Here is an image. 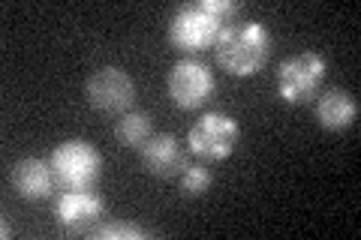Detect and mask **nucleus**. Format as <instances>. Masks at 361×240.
Masks as SVG:
<instances>
[{"mask_svg":"<svg viewBox=\"0 0 361 240\" xmlns=\"http://www.w3.org/2000/svg\"><path fill=\"white\" fill-rule=\"evenodd\" d=\"M241 139V127L226 111H205L187 132L190 153H196L202 163H223L235 153Z\"/></svg>","mask_w":361,"mask_h":240,"instance_id":"39448f33","label":"nucleus"},{"mask_svg":"<svg viewBox=\"0 0 361 240\" xmlns=\"http://www.w3.org/2000/svg\"><path fill=\"white\" fill-rule=\"evenodd\" d=\"M316 120H319L322 130H331V132H343L349 127H355L358 120L355 94H349L343 87L319 90V96H316Z\"/></svg>","mask_w":361,"mask_h":240,"instance_id":"9b49d317","label":"nucleus"},{"mask_svg":"<svg viewBox=\"0 0 361 240\" xmlns=\"http://www.w3.org/2000/svg\"><path fill=\"white\" fill-rule=\"evenodd\" d=\"M271 49H274V37L262 21H232L229 27L220 33L214 42L217 51V63L235 78H250L268 63Z\"/></svg>","mask_w":361,"mask_h":240,"instance_id":"f03ea898","label":"nucleus"},{"mask_svg":"<svg viewBox=\"0 0 361 240\" xmlns=\"http://www.w3.org/2000/svg\"><path fill=\"white\" fill-rule=\"evenodd\" d=\"M85 96L97 111L123 114V111H130L135 102V82L121 66H99V70L90 72V78H87Z\"/></svg>","mask_w":361,"mask_h":240,"instance_id":"0eeeda50","label":"nucleus"},{"mask_svg":"<svg viewBox=\"0 0 361 240\" xmlns=\"http://www.w3.org/2000/svg\"><path fill=\"white\" fill-rule=\"evenodd\" d=\"M142 165L154 177H178L187 165V151L172 132H157L142 144Z\"/></svg>","mask_w":361,"mask_h":240,"instance_id":"9d476101","label":"nucleus"},{"mask_svg":"<svg viewBox=\"0 0 361 240\" xmlns=\"http://www.w3.org/2000/svg\"><path fill=\"white\" fill-rule=\"evenodd\" d=\"M166 87L178 108L196 111V108H205L214 99L217 78H214L211 66L205 61H199V57H180L172 70H169Z\"/></svg>","mask_w":361,"mask_h":240,"instance_id":"423d86ee","label":"nucleus"},{"mask_svg":"<svg viewBox=\"0 0 361 240\" xmlns=\"http://www.w3.org/2000/svg\"><path fill=\"white\" fill-rule=\"evenodd\" d=\"M61 189H90L103 175V153L85 139L61 141L49 156Z\"/></svg>","mask_w":361,"mask_h":240,"instance_id":"20e7f679","label":"nucleus"},{"mask_svg":"<svg viewBox=\"0 0 361 240\" xmlns=\"http://www.w3.org/2000/svg\"><path fill=\"white\" fill-rule=\"evenodd\" d=\"M238 9V0H199V4L178 6L172 21H169V42L187 54L208 49L235 21Z\"/></svg>","mask_w":361,"mask_h":240,"instance_id":"f257e3e1","label":"nucleus"},{"mask_svg":"<svg viewBox=\"0 0 361 240\" xmlns=\"http://www.w3.org/2000/svg\"><path fill=\"white\" fill-rule=\"evenodd\" d=\"M106 216V198L90 189H63L54 198V220L66 234H87Z\"/></svg>","mask_w":361,"mask_h":240,"instance_id":"6e6552de","label":"nucleus"},{"mask_svg":"<svg viewBox=\"0 0 361 240\" xmlns=\"http://www.w3.org/2000/svg\"><path fill=\"white\" fill-rule=\"evenodd\" d=\"M115 139L123 144V147H139L142 151V144L151 139V118L145 111H123L118 123H115Z\"/></svg>","mask_w":361,"mask_h":240,"instance_id":"f8f14e48","label":"nucleus"},{"mask_svg":"<svg viewBox=\"0 0 361 240\" xmlns=\"http://www.w3.org/2000/svg\"><path fill=\"white\" fill-rule=\"evenodd\" d=\"M178 184H180V192H184L187 198H199L205 196L214 184V171H211V163H187L184 171L178 175Z\"/></svg>","mask_w":361,"mask_h":240,"instance_id":"ddd939ff","label":"nucleus"},{"mask_svg":"<svg viewBox=\"0 0 361 240\" xmlns=\"http://www.w3.org/2000/svg\"><path fill=\"white\" fill-rule=\"evenodd\" d=\"M90 237H99V240H145L151 237L148 228L135 225V222H106V225H94L87 232Z\"/></svg>","mask_w":361,"mask_h":240,"instance_id":"4468645a","label":"nucleus"},{"mask_svg":"<svg viewBox=\"0 0 361 240\" xmlns=\"http://www.w3.org/2000/svg\"><path fill=\"white\" fill-rule=\"evenodd\" d=\"M329 61L319 51H298L277 63V96L286 106H301L319 96Z\"/></svg>","mask_w":361,"mask_h":240,"instance_id":"7ed1b4c3","label":"nucleus"},{"mask_svg":"<svg viewBox=\"0 0 361 240\" xmlns=\"http://www.w3.org/2000/svg\"><path fill=\"white\" fill-rule=\"evenodd\" d=\"M9 184L18 192V198L25 201H45L51 198L54 187V171H51V163L49 159H39V156H25L9 168Z\"/></svg>","mask_w":361,"mask_h":240,"instance_id":"1a4fd4ad","label":"nucleus"}]
</instances>
